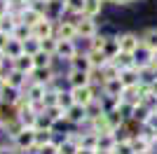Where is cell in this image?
<instances>
[{
  "mask_svg": "<svg viewBox=\"0 0 157 154\" xmlns=\"http://www.w3.org/2000/svg\"><path fill=\"white\" fill-rule=\"evenodd\" d=\"M0 154H19L12 145H0Z\"/></svg>",
  "mask_w": 157,
  "mask_h": 154,
  "instance_id": "obj_45",
  "label": "cell"
},
{
  "mask_svg": "<svg viewBox=\"0 0 157 154\" xmlns=\"http://www.w3.org/2000/svg\"><path fill=\"white\" fill-rule=\"evenodd\" d=\"M115 133H98V147L96 149H105V152H113V147H115Z\"/></svg>",
  "mask_w": 157,
  "mask_h": 154,
  "instance_id": "obj_30",
  "label": "cell"
},
{
  "mask_svg": "<svg viewBox=\"0 0 157 154\" xmlns=\"http://www.w3.org/2000/svg\"><path fill=\"white\" fill-rule=\"evenodd\" d=\"M82 9H85V0H66V14L82 16Z\"/></svg>",
  "mask_w": 157,
  "mask_h": 154,
  "instance_id": "obj_33",
  "label": "cell"
},
{
  "mask_svg": "<svg viewBox=\"0 0 157 154\" xmlns=\"http://www.w3.org/2000/svg\"><path fill=\"white\" fill-rule=\"evenodd\" d=\"M87 56H89V61H92V68H103L105 63H110V61L103 56V51H92V49H87Z\"/></svg>",
  "mask_w": 157,
  "mask_h": 154,
  "instance_id": "obj_34",
  "label": "cell"
},
{
  "mask_svg": "<svg viewBox=\"0 0 157 154\" xmlns=\"http://www.w3.org/2000/svg\"><path fill=\"white\" fill-rule=\"evenodd\" d=\"M120 82H122V86H124V89H129V86H136V84H141V75H138V68L134 65V68L120 70Z\"/></svg>",
  "mask_w": 157,
  "mask_h": 154,
  "instance_id": "obj_19",
  "label": "cell"
},
{
  "mask_svg": "<svg viewBox=\"0 0 157 154\" xmlns=\"http://www.w3.org/2000/svg\"><path fill=\"white\" fill-rule=\"evenodd\" d=\"M17 24H19V19H17L14 14L7 12L5 16L0 19V33H2V35H7V38H12V33H14V28H17Z\"/></svg>",
  "mask_w": 157,
  "mask_h": 154,
  "instance_id": "obj_25",
  "label": "cell"
},
{
  "mask_svg": "<svg viewBox=\"0 0 157 154\" xmlns=\"http://www.w3.org/2000/svg\"><path fill=\"white\" fill-rule=\"evenodd\" d=\"M66 122L73 124V126H87V122H89V117H87V108H85V105L73 103L71 108L66 110Z\"/></svg>",
  "mask_w": 157,
  "mask_h": 154,
  "instance_id": "obj_4",
  "label": "cell"
},
{
  "mask_svg": "<svg viewBox=\"0 0 157 154\" xmlns=\"http://www.w3.org/2000/svg\"><path fill=\"white\" fill-rule=\"evenodd\" d=\"M66 84H68V89H75V86H87L89 82V72H82V70H68L66 75Z\"/></svg>",
  "mask_w": 157,
  "mask_h": 154,
  "instance_id": "obj_16",
  "label": "cell"
},
{
  "mask_svg": "<svg viewBox=\"0 0 157 154\" xmlns=\"http://www.w3.org/2000/svg\"><path fill=\"white\" fill-rule=\"evenodd\" d=\"M12 147L19 154L35 152V128H21L19 133L12 138Z\"/></svg>",
  "mask_w": 157,
  "mask_h": 154,
  "instance_id": "obj_1",
  "label": "cell"
},
{
  "mask_svg": "<svg viewBox=\"0 0 157 154\" xmlns=\"http://www.w3.org/2000/svg\"><path fill=\"white\" fill-rule=\"evenodd\" d=\"M101 112H103V110H101V103H98V98H96L94 103H89V105H87V117H89V119L98 117Z\"/></svg>",
  "mask_w": 157,
  "mask_h": 154,
  "instance_id": "obj_44",
  "label": "cell"
},
{
  "mask_svg": "<svg viewBox=\"0 0 157 154\" xmlns=\"http://www.w3.org/2000/svg\"><path fill=\"white\" fill-rule=\"evenodd\" d=\"M2 126H5V122H2V117H0V131H2Z\"/></svg>",
  "mask_w": 157,
  "mask_h": 154,
  "instance_id": "obj_52",
  "label": "cell"
},
{
  "mask_svg": "<svg viewBox=\"0 0 157 154\" xmlns=\"http://www.w3.org/2000/svg\"><path fill=\"white\" fill-rule=\"evenodd\" d=\"M96 154H113V152H105V149H96Z\"/></svg>",
  "mask_w": 157,
  "mask_h": 154,
  "instance_id": "obj_51",
  "label": "cell"
},
{
  "mask_svg": "<svg viewBox=\"0 0 157 154\" xmlns=\"http://www.w3.org/2000/svg\"><path fill=\"white\" fill-rule=\"evenodd\" d=\"M28 82H31V77L24 75V72H19V70H14V68L5 75V84H7V86H12V89H17V91H24Z\"/></svg>",
  "mask_w": 157,
  "mask_h": 154,
  "instance_id": "obj_11",
  "label": "cell"
},
{
  "mask_svg": "<svg viewBox=\"0 0 157 154\" xmlns=\"http://www.w3.org/2000/svg\"><path fill=\"white\" fill-rule=\"evenodd\" d=\"M113 63L117 65L120 70H127V68H134V54H127V51H120L117 56L113 58Z\"/></svg>",
  "mask_w": 157,
  "mask_h": 154,
  "instance_id": "obj_29",
  "label": "cell"
},
{
  "mask_svg": "<svg viewBox=\"0 0 157 154\" xmlns=\"http://www.w3.org/2000/svg\"><path fill=\"white\" fill-rule=\"evenodd\" d=\"M141 45H145L148 49L157 51V26H152V28H145V31L141 33Z\"/></svg>",
  "mask_w": 157,
  "mask_h": 154,
  "instance_id": "obj_26",
  "label": "cell"
},
{
  "mask_svg": "<svg viewBox=\"0 0 157 154\" xmlns=\"http://www.w3.org/2000/svg\"><path fill=\"white\" fill-rule=\"evenodd\" d=\"M103 12V2L101 0H85V9H82V16L87 19H96Z\"/></svg>",
  "mask_w": 157,
  "mask_h": 154,
  "instance_id": "obj_24",
  "label": "cell"
},
{
  "mask_svg": "<svg viewBox=\"0 0 157 154\" xmlns=\"http://www.w3.org/2000/svg\"><path fill=\"white\" fill-rule=\"evenodd\" d=\"M117 112H120V117L127 122V119H131V115H134V105H131V103H127V101H120Z\"/></svg>",
  "mask_w": 157,
  "mask_h": 154,
  "instance_id": "obj_41",
  "label": "cell"
},
{
  "mask_svg": "<svg viewBox=\"0 0 157 154\" xmlns=\"http://www.w3.org/2000/svg\"><path fill=\"white\" fill-rule=\"evenodd\" d=\"M0 54H2L7 61H12V58H17V56L24 54V45H21L19 40H14V38H7L5 45H2V49H0Z\"/></svg>",
  "mask_w": 157,
  "mask_h": 154,
  "instance_id": "obj_12",
  "label": "cell"
},
{
  "mask_svg": "<svg viewBox=\"0 0 157 154\" xmlns=\"http://www.w3.org/2000/svg\"><path fill=\"white\" fill-rule=\"evenodd\" d=\"M42 16H45V14H42V9H38V7H33V5L24 7V9L19 12V21H21V24H26V26H31V28L38 24Z\"/></svg>",
  "mask_w": 157,
  "mask_h": 154,
  "instance_id": "obj_14",
  "label": "cell"
},
{
  "mask_svg": "<svg viewBox=\"0 0 157 154\" xmlns=\"http://www.w3.org/2000/svg\"><path fill=\"white\" fill-rule=\"evenodd\" d=\"M75 26H78V38H82V40H92V38H96V35H98L96 19L78 16V19H75Z\"/></svg>",
  "mask_w": 157,
  "mask_h": 154,
  "instance_id": "obj_3",
  "label": "cell"
},
{
  "mask_svg": "<svg viewBox=\"0 0 157 154\" xmlns=\"http://www.w3.org/2000/svg\"><path fill=\"white\" fill-rule=\"evenodd\" d=\"M10 63H12V68H14V70L24 72V75H28V77H31V72L35 70V63H33V56H31V54H21V56L12 58Z\"/></svg>",
  "mask_w": 157,
  "mask_h": 154,
  "instance_id": "obj_13",
  "label": "cell"
},
{
  "mask_svg": "<svg viewBox=\"0 0 157 154\" xmlns=\"http://www.w3.org/2000/svg\"><path fill=\"white\" fill-rule=\"evenodd\" d=\"M152 63L157 65V51H152Z\"/></svg>",
  "mask_w": 157,
  "mask_h": 154,
  "instance_id": "obj_50",
  "label": "cell"
},
{
  "mask_svg": "<svg viewBox=\"0 0 157 154\" xmlns=\"http://www.w3.org/2000/svg\"><path fill=\"white\" fill-rule=\"evenodd\" d=\"M150 63H152V49H148L145 45H138V49L134 51V65L141 70V68H148Z\"/></svg>",
  "mask_w": 157,
  "mask_h": 154,
  "instance_id": "obj_17",
  "label": "cell"
},
{
  "mask_svg": "<svg viewBox=\"0 0 157 154\" xmlns=\"http://www.w3.org/2000/svg\"><path fill=\"white\" fill-rule=\"evenodd\" d=\"M155 112H157V108H155Z\"/></svg>",
  "mask_w": 157,
  "mask_h": 154,
  "instance_id": "obj_55",
  "label": "cell"
},
{
  "mask_svg": "<svg viewBox=\"0 0 157 154\" xmlns=\"http://www.w3.org/2000/svg\"><path fill=\"white\" fill-rule=\"evenodd\" d=\"M54 31H56V24L54 21H49L47 16H42V19L38 21V24L31 28V35L38 40H45V38H56L54 35Z\"/></svg>",
  "mask_w": 157,
  "mask_h": 154,
  "instance_id": "obj_7",
  "label": "cell"
},
{
  "mask_svg": "<svg viewBox=\"0 0 157 154\" xmlns=\"http://www.w3.org/2000/svg\"><path fill=\"white\" fill-rule=\"evenodd\" d=\"M17 119L21 122V126H24V128H33V126H35V122H38V112L28 105V108H24V110L17 112Z\"/></svg>",
  "mask_w": 157,
  "mask_h": 154,
  "instance_id": "obj_21",
  "label": "cell"
},
{
  "mask_svg": "<svg viewBox=\"0 0 157 154\" xmlns=\"http://www.w3.org/2000/svg\"><path fill=\"white\" fill-rule=\"evenodd\" d=\"M42 12H45V16L49 21L59 24L66 14V2H61V0H45V9Z\"/></svg>",
  "mask_w": 157,
  "mask_h": 154,
  "instance_id": "obj_8",
  "label": "cell"
},
{
  "mask_svg": "<svg viewBox=\"0 0 157 154\" xmlns=\"http://www.w3.org/2000/svg\"><path fill=\"white\" fill-rule=\"evenodd\" d=\"M5 89V75H2V72H0V91Z\"/></svg>",
  "mask_w": 157,
  "mask_h": 154,
  "instance_id": "obj_48",
  "label": "cell"
},
{
  "mask_svg": "<svg viewBox=\"0 0 157 154\" xmlns=\"http://www.w3.org/2000/svg\"><path fill=\"white\" fill-rule=\"evenodd\" d=\"M71 96L73 101L78 103V105H89V103H94L98 98V86H94V84H87V86H75V89H71Z\"/></svg>",
  "mask_w": 157,
  "mask_h": 154,
  "instance_id": "obj_2",
  "label": "cell"
},
{
  "mask_svg": "<svg viewBox=\"0 0 157 154\" xmlns=\"http://www.w3.org/2000/svg\"><path fill=\"white\" fill-rule=\"evenodd\" d=\"M68 65H71V70H82V72L92 70V61H89V56H87V51H85V54L73 56L71 61H68Z\"/></svg>",
  "mask_w": 157,
  "mask_h": 154,
  "instance_id": "obj_23",
  "label": "cell"
},
{
  "mask_svg": "<svg viewBox=\"0 0 157 154\" xmlns=\"http://www.w3.org/2000/svg\"><path fill=\"white\" fill-rule=\"evenodd\" d=\"M56 45H59V40H56V38H45V40H40V49L45 51V54H52L54 58H56Z\"/></svg>",
  "mask_w": 157,
  "mask_h": 154,
  "instance_id": "obj_36",
  "label": "cell"
},
{
  "mask_svg": "<svg viewBox=\"0 0 157 154\" xmlns=\"http://www.w3.org/2000/svg\"><path fill=\"white\" fill-rule=\"evenodd\" d=\"M117 54H120V40H117V35H105V42H103V56L108 58V61H113Z\"/></svg>",
  "mask_w": 157,
  "mask_h": 154,
  "instance_id": "obj_22",
  "label": "cell"
},
{
  "mask_svg": "<svg viewBox=\"0 0 157 154\" xmlns=\"http://www.w3.org/2000/svg\"><path fill=\"white\" fill-rule=\"evenodd\" d=\"M45 94H47V86H45V84H38V82H28L26 84V98L31 103H42Z\"/></svg>",
  "mask_w": 157,
  "mask_h": 154,
  "instance_id": "obj_18",
  "label": "cell"
},
{
  "mask_svg": "<svg viewBox=\"0 0 157 154\" xmlns=\"http://www.w3.org/2000/svg\"><path fill=\"white\" fill-rule=\"evenodd\" d=\"M56 40H78V26L75 19H61L56 24V31H54Z\"/></svg>",
  "mask_w": 157,
  "mask_h": 154,
  "instance_id": "obj_6",
  "label": "cell"
},
{
  "mask_svg": "<svg viewBox=\"0 0 157 154\" xmlns=\"http://www.w3.org/2000/svg\"><path fill=\"white\" fill-rule=\"evenodd\" d=\"M5 61H7V58L2 56V54H0V72H2V68H5Z\"/></svg>",
  "mask_w": 157,
  "mask_h": 154,
  "instance_id": "obj_49",
  "label": "cell"
},
{
  "mask_svg": "<svg viewBox=\"0 0 157 154\" xmlns=\"http://www.w3.org/2000/svg\"><path fill=\"white\" fill-rule=\"evenodd\" d=\"M31 82H38V84H45L47 89L54 86V84L59 82V75L54 72V68H35L31 72Z\"/></svg>",
  "mask_w": 157,
  "mask_h": 154,
  "instance_id": "obj_5",
  "label": "cell"
},
{
  "mask_svg": "<svg viewBox=\"0 0 157 154\" xmlns=\"http://www.w3.org/2000/svg\"><path fill=\"white\" fill-rule=\"evenodd\" d=\"M19 96H21V91H17V89H12V86L5 84V89L0 91V103H2V105H14Z\"/></svg>",
  "mask_w": 157,
  "mask_h": 154,
  "instance_id": "obj_28",
  "label": "cell"
},
{
  "mask_svg": "<svg viewBox=\"0 0 157 154\" xmlns=\"http://www.w3.org/2000/svg\"><path fill=\"white\" fill-rule=\"evenodd\" d=\"M54 140V131H35V149Z\"/></svg>",
  "mask_w": 157,
  "mask_h": 154,
  "instance_id": "obj_39",
  "label": "cell"
},
{
  "mask_svg": "<svg viewBox=\"0 0 157 154\" xmlns=\"http://www.w3.org/2000/svg\"><path fill=\"white\" fill-rule=\"evenodd\" d=\"M101 2H103V5H105V2H113V0H101Z\"/></svg>",
  "mask_w": 157,
  "mask_h": 154,
  "instance_id": "obj_53",
  "label": "cell"
},
{
  "mask_svg": "<svg viewBox=\"0 0 157 154\" xmlns=\"http://www.w3.org/2000/svg\"><path fill=\"white\" fill-rule=\"evenodd\" d=\"M33 63H35V68H52L54 56L52 54H45V51L40 49L38 54H33Z\"/></svg>",
  "mask_w": 157,
  "mask_h": 154,
  "instance_id": "obj_31",
  "label": "cell"
},
{
  "mask_svg": "<svg viewBox=\"0 0 157 154\" xmlns=\"http://www.w3.org/2000/svg\"><path fill=\"white\" fill-rule=\"evenodd\" d=\"M113 154H136V152L131 147V140H117L113 147Z\"/></svg>",
  "mask_w": 157,
  "mask_h": 154,
  "instance_id": "obj_40",
  "label": "cell"
},
{
  "mask_svg": "<svg viewBox=\"0 0 157 154\" xmlns=\"http://www.w3.org/2000/svg\"><path fill=\"white\" fill-rule=\"evenodd\" d=\"M131 2H136V0H113V5H131Z\"/></svg>",
  "mask_w": 157,
  "mask_h": 154,
  "instance_id": "obj_46",
  "label": "cell"
},
{
  "mask_svg": "<svg viewBox=\"0 0 157 154\" xmlns=\"http://www.w3.org/2000/svg\"><path fill=\"white\" fill-rule=\"evenodd\" d=\"M87 128L89 131H94V133H110V122H108V115L105 112H101L98 117H94V119H89L87 122Z\"/></svg>",
  "mask_w": 157,
  "mask_h": 154,
  "instance_id": "obj_15",
  "label": "cell"
},
{
  "mask_svg": "<svg viewBox=\"0 0 157 154\" xmlns=\"http://www.w3.org/2000/svg\"><path fill=\"white\" fill-rule=\"evenodd\" d=\"M152 110L150 108H145L143 103H138V105H134V115H131V119H136L138 124H143L145 119H148V115H150Z\"/></svg>",
  "mask_w": 157,
  "mask_h": 154,
  "instance_id": "obj_35",
  "label": "cell"
},
{
  "mask_svg": "<svg viewBox=\"0 0 157 154\" xmlns=\"http://www.w3.org/2000/svg\"><path fill=\"white\" fill-rule=\"evenodd\" d=\"M78 154H96V149H87V147H80Z\"/></svg>",
  "mask_w": 157,
  "mask_h": 154,
  "instance_id": "obj_47",
  "label": "cell"
},
{
  "mask_svg": "<svg viewBox=\"0 0 157 154\" xmlns=\"http://www.w3.org/2000/svg\"><path fill=\"white\" fill-rule=\"evenodd\" d=\"M33 154H59V140H52L47 142V145H42V147H38Z\"/></svg>",
  "mask_w": 157,
  "mask_h": 154,
  "instance_id": "obj_42",
  "label": "cell"
},
{
  "mask_svg": "<svg viewBox=\"0 0 157 154\" xmlns=\"http://www.w3.org/2000/svg\"><path fill=\"white\" fill-rule=\"evenodd\" d=\"M120 101H122V98L105 96V94H101V96H98V103H101V110H103L105 115H108V112H115V110H117V105H120Z\"/></svg>",
  "mask_w": 157,
  "mask_h": 154,
  "instance_id": "obj_27",
  "label": "cell"
},
{
  "mask_svg": "<svg viewBox=\"0 0 157 154\" xmlns=\"http://www.w3.org/2000/svg\"><path fill=\"white\" fill-rule=\"evenodd\" d=\"M12 38L14 40H19V42H24L26 38H31V26H26V24H17V28H14V33H12Z\"/></svg>",
  "mask_w": 157,
  "mask_h": 154,
  "instance_id": "obj_38",
  "label": "cell"
},
{
  "mask_svg": "<svg viewBox=\"0 0 157 154\" xmlns=\"http://www.w3.org/2000/svg\"><path fill=\"white\" fill-rule=\"evenodd\" d=\"M103 42H105V35H101V33H98L96 38L89 40V49H92V51H103Z\"/></svg>",
  "mask_w": 157,
  "mask_h": 154,
  "instance_id": "obj_43",
  "label": "cell"
},
{
  "mask_svg": "<svg viewBox=\"0 0 157 154\" xmlns=\"http://www.w3.org/2000/svg\"><path fill=\"white\" fill-rule=\"evenodd\" d=\"M80 49L75 45V40H59V45H56V58L61 61H71L73 56H78Z\"/></svg>",
  "mask_w": 157,
  "mask_h": 154,
  "instance_id": "obj_10",
  "label": "cell"
},
{
  "mask_svg": "<svg viewBox=\"0 0 157 154\" xmlns=\"http://www.w3.org/2000/svg\"><path fill=\"white\" fill-rule=\"evenodd\" d=\"M21 45H24V54H31V56H33V54H38V51H40V40L33 38V35H31V38H26Z\"/></svg>",
  "mask_w": 157,
  "mask_h": 154,
  "instance_id": "obj_37",
  "label": "cell"
},
{
  "mask_svg": "<svg viewBox=\"0 0 157 154\" xmlns=\"http://www.w3.org/2000/svg\"><path fill=\"white\" fill-rule=\"evenodd\" d=\"M101 94H105V96H115V98H122V94H124V86H122V82L117 79H105L103 84H101Z\"/></svg>",
  "mask_w": 157,
  "mask_h": 154,
  "instance_id": "obj_20",
  "label": "cell"
},
{
  "mask_svg": "<svg viewBox=\"0 0 157 154\" xmlns=\"http://www.w3.org/2000/svg\"><path fill=\"white\" fill-rule=\"evenodd\" d=\"M73 103H75V101H73V96H71V89H68V91H63V89H59V91H56V105H59V108L63 110V112H66L68 108H71Z\"/></svg>",
  "mask_w": 157,
  "mask_h": 154,
  "instance_id": "obj_32",
  "label": "cell"
},
{
  "mask_svg": "<svg viewBox=\"0 0 157 154\" xmlns=\"http://www.w3.org/2000/svg\"><path fill=\"white\" fill-rule=\"evenodd\" d=\"M120 40V51H127V54H134V51L138 49V45H141V35H136V33H120L117 35Z\"/></svg>",
  "mask_w": 157,
  "mask_h": 154,
  "instance_id": "obj_9",
  "label": "cell"
},
{
  "mask_svg": "<svg viewBox=\"0 0 157 154\" xmlns=\"http://www.w3.org/2000/svg\"><path fill=\"white\" fill-rule=\"evenodd\" d=\"M61 2H66V0H61Z\"/></svg>",
  "mask_w": 157,
  "mask_h": 154,
  "instance_id": "obj_54",
  "label": "cell"
}]
</instances>
